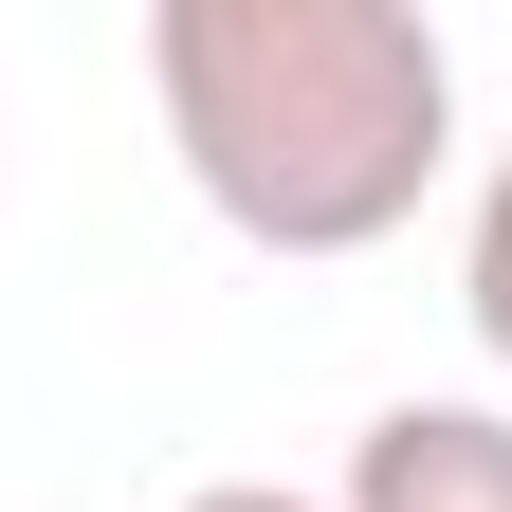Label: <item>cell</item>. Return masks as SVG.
I'll use <instances>...</instances> for the list:
<instances>
[{"label": "cell", "mask_w": 512, "mask_h": 512, "mask_svg": "<svg viewBox=\"0 0 512 512\" xmlns=\"http://www.w3.org/2000/svg\"><path fill=\"white\" fill-rule=\"evenodd\" d=\"M330 512H512V403H384Z\"/></svg>", "instance_id": "7a4b0ae2"}, {"label": "cell", "mask_w": 512, "mask_h": 512, "mask_svg": "<svg viewBox=\"0 0 512 512\" xmlns=\"http://www.w3.org/2000/svg\"><path fill=\"white\" fill-rule=\"evenodd\" d=\"M147 92L256 256H366L458 165V55L421 0H147Z\"/></svg>", "instance_id": "6da1fadb"}, {"label": "cell", "mask_w": 512, "mask_h": 512, "mask_svg": "<svg viewBox=\"0 0 512 512\" xmlns=\"http://www.w3.org/2000/svg\"><path fill=\"white\" fill-rule=\"evenodd\" d=\"M458 311H476V348L512 366V147H494V183H476V238H458Z\"/></svg>", "instance_id": "3957f363"}, {"label": "cell", "mask_w": 512, "mask_h": 512, "mask_svg": "<svg viewBox=\"0 0 512 512\" xmlns=\"http://www.w3.org/2000/svg\"><path fill=\"white\" fill-rule=\"evenodd\" d=\"M183 512H330V494H275V476H220V494H183Z\"/></svg>", "instance_id": "277c9868"}]
</instances>
